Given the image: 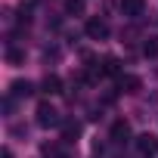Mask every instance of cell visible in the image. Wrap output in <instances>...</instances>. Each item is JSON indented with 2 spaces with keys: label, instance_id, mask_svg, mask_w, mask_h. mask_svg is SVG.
Returning <instances> with one entry per match:
<instances>
[{
  "label": "cell",
  "instance_id": "6da1fadb",
  "mask_svg": "<svg viewBox=\"0 0 158 158\" xmlns=\"http://www.w3.org/2000/svg\"><path fill=\"white\" fill-rule=\"evenodd\" d=\"M84 31H87V37H90V40H106V37H109V25H106L102 19H96V16H93V19H87Z\"/></svg>",
  "mask_w": 158,
  "mask_h": 158
},
{
  "label": "cell",
  "instance_id": "7a4b0ae2",
  "mask_svg": "<svg viewBox=\"0 0 158 158\" xmlns=\"http://www.w3.org/2000/svg\"><path fill=\"white\" fill-rule=\"evenodd\" d=\"M37 124H40V127H56V124H59V112H56L50 102H40V106H37Z\"/></svg>",
  "mask_w": 158,
  "mask_h": 158
},
{
  "label": "cell",
  "instance_id": "3957f363",
  "mask_svg": "<svg viewBox=\"0 0 158 158\" xmlns=\"http://www.w3.org/2000/svg\"><path fill=\"white\" fill-rule=\"evenodd\" d=\"M118 90L121 93H139L143 90V81L136 74H118Z\"/></svg>",
  "mask_w": 158,
  "mask_h": 158
},
{
  "label": "cell",
  "instance_id": "277c9868",
  "mask_svg": "<svg viewBox=\"0 0 158 158\" xmlns=\"http://www.w3.org/2000/svg\"><path fill=\"white\" fill-rule=\"evenodd\" d=\"M143 10H146V0H121V13L127 19H139Z\"/></svg>",
  "mask_w": 158,
  "mask_h": 158
},
{
  "label": "cell",
  "instance_id": "5b68a950",
  "mask_svg": "<svg viewBox=\"0 0 158 158\" xmlns=\"http://www.w3.org/2000/svg\"><path fill=\"white\" fill-rule=\"evenodd\" d=\"M136 149H139L143 155H155V152H158V139H155L152 133H143V136H136Z\"/></svg>",
  "mask_w": 158,
  "mask_h": 158
},
{
  "label": "cell",
  "instance_id": "8992f818",
  "mask_svg": "<svg viewBox=\"0 0 158 158\" xmlns=\"http://www.w3.org/2000/svg\"><path fill=\"white\" fill-rule=\"evenodd\" d=\"M40 87H44L47 96H59V93H62V77H59V74H47Z\"/></svg>",
  "mask_w": 158,
  "mask_h": 158
},
{
  "label": "cell",
  "instance_id": "52a82bcc",
  "mask_svg": "<svg viewBox=\"0 0 158 158\" xmlns=\"http://www.w3.org/2000/svg\"><path fill=\"white\" fill-rule=\"evenodd\" d=\"M77 136H81V121H62V139L74 143Z\"/></svg>",
  "mask_w": 158,
  "mask_h": 158
},
{
  "label": "cell",
  "instance_id": "ba28073f",
  "mask_svg": "<svg viewBox=\"0 0 158 158\" xmlns=\"http://www.w3.org/2000/svg\"><path fill=\"white\" fill-rule=\"evenodd\" d=\"M10 93H13V96H19V99H28V96L34 93V84H31V81H13Z\"/></svg>",
  "mask_w": 158,
  "mask_h": 158
},
{
  "label": "cell",
  "instance_id": "9c48e42d",
  "mask_svg": "<svg viewBox=\"0 0 158 158\" xmlns=\"http://www.w3.org/2000/svg\"><path fill=\"white\" fill-rule=\"evenodd\" d=\"M127 136H130V124H127V121H115V124H112V139H115V143H124Z\"/></svg>",
  "mask_w": 158,
  "mask_h": 158
},
{
  "label": "cell",
  "instance_id": "30bf717a",
  "mask_svg": "<svg viewBox=\"0 0 158 158\" xmlns=\"http://www.w3.org/2000/svg\"><path fill=\"white\" fill-rule=\"evenodd\" d=\"M118 71H121V62L115 56H106L102 59V74H118Z\"/></svg>",
  "mask_w": 158,
  "mask_h": 158
},
{
  "label": "cell",
  "instance_id": "8fae6325",
  "mask_svg": "<svg viewBox=\"0 0 158 158\" xmlns=\"http://www.w3.org/2000/svg\"><path fill=\"white\" fill-rule=\"evenodd\" d=\"M65 13L68 16H84V0H65Z\"/></svg>",
  "mask_w": 158,
  "mask_h": 158
},
{
  "label": "cell",
  "instance_id": "7c38bea8",
  "mask_svg": "<svg viewBox=\"0 0 158 158\" xmlns=\"http://www.w3.org/2000/svg\"><path fill=\"white\" fill-rule=\"evenodd\" d=\"M6 62H10V65H22V62H25V53L16 50V47H10V50H6Z\"/></svg>",
  "mask_w": 158,
  "mask_h": 158
},
{
  "label": "cell",
  "instance_id": "4fadbf2b",
  "mask_svg": "<svg viewBox=\"0 0 158 158\" xmlns=\"http://www.w3.org/2000/svg\"><path fill=\"white\" fill-rule=\"evenodd\" d=\"M143 53H146L149 59H158V37H149V40L143 44Z\"/></svg>",
  "mask_w": 158,
  "mask_h": 158
},
{
  "label": "cell",
  "instance_id": "5bb4252c",
  "mask_svg": "<svg viewBox=\"0 0 158 158\" xmlns=\"http://www.w3.org/2000/svg\"><path fill=\"white\" fill-rule=\"evenodd\" d=\"M3 158H13V152H10V149H3Z\"/></svg>",
  "mask_w": 158,
  "mask_h": 158
}]
</instances>
